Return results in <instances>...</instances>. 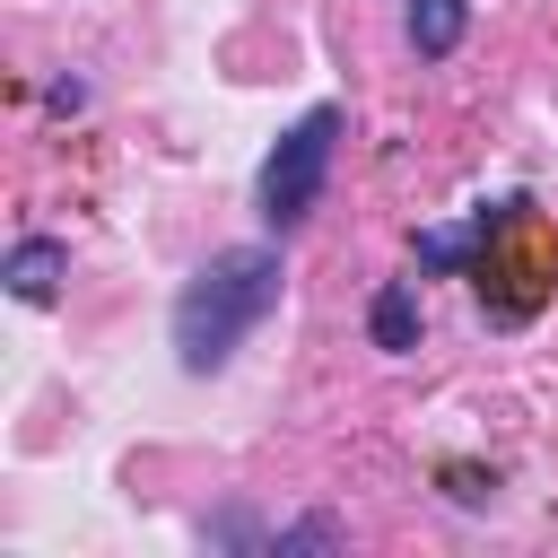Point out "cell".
<instances>
[{"mask_svg": "<svg viewBox=\"0 0 558 558\" xmlns=\"http://www.w3.org/2000/svg\"><path fill=\"white\" fill-rule=\"evenodd\" d=\"M279 253L270 244H227V253H209L192 279H183V296H174V357H183V375H218L235 349H244V331L279 305Z\"/></svg>", "mask_w": 558, "mask_h": 558, "instance_id": "6da1fadb", "label": "cell"}, {"mask_svg": "<svg viewBox=\"0 0 558 558\" xmlns=\"http://www.w3.org/2000/svg\"><path fill=\"white\" fill-rule=\"evenodd\" d=\"M331 148H340V105H314V113H296V122L279 131V148L262 157V218H270L279 235L314 218L323 174H331Z\"/></svg>", "mask_w": 558, "mask_h": 558, "instance_id": "7a4b0ae2", "label": "cell"}, {"mask_svg": "<svg viewBox=\"0 0 558 558\" xmlns=\"http://www.w3.org/2000/svg\"><path fill=\"white\" fill-rule=\"evenodd\" d=\"M61 279H70V244L26 235V244L9 253V296H17V305H52V296H61Z\"/></svg>", "mask_w": 558, "mask_h": 558, "instance_id": "3957f363", "label": "cell"}, {"mask_svg": "<svg viewBox=\"0 0 558 558\" xmlns=\"http://www.w3.org/2000/svg\"><path fill=\"white\" fill-rule=\"evenodd\" d=\"M506 209H514V201H488V209H471L462 227H436V235H418V262H427V270H462V262H471V253H480V244L506 227Z\"/></svg>", "mask_w": 558, "mask_h": 558, "instance_id": "277c9868", "label": "cell"}, {"mask_svg": "<svg viewBox=\"0 0 558 558\" xmlns=\"http://www.w3.org/2000/svg\"><path fill=\"white\" fill-rule=\"evenodd\" d=\"M401 26H410V44H418V61H445V52L462 44L471 9H462V0H401Z\"/></svg>", "mask_w": 558, "mask_h": 558, "instance_id": "5b68a950", "label": "cell"}, {"mask_svg": "<svg viewBox=\"0 0 558 558\" xmlns=\"http://www.w3.org/2000/svg\"><path fill=\"white\" fill-rule=\"evenodd\" d=\"M366 331H375V349H418V288L410 279H392V288H375V305H366Z\"/></svg>", "mask_w": 558, "mask_h": 558, "instance_id": "8992f818", "label": "cell"}, {"mask_svg": "<svg viewBox=\"0 0 558 558\" xmlns=\"http://www.w3.org/2000/svg\"><path fill=\"white\" fill-rule=\"evenodd\" d=\"M331 541H340V523H331V514H305V523L279 532V558H288V549H331Z\"/></svg>", "mask_w": 558, "mask_h": 558, "instance_id": "52a82bcc", "label": "cell"}]
</instances>
